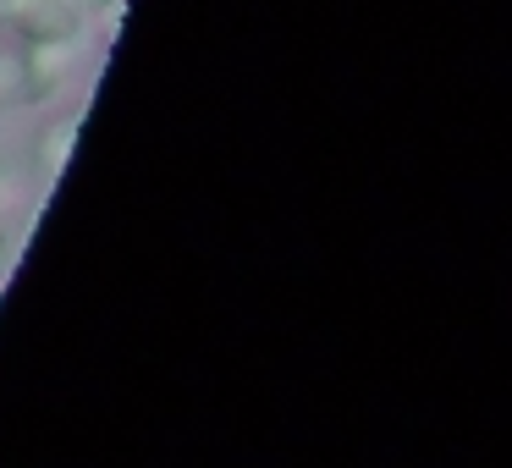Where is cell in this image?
Listing matches in <instances>:
<instances>
[{
  "instance_id": "cell-3",
  "label": "cell",
  "mask_w": 512,
  "mask_h": 468,
  "mask_svg": "<svg viewBox=\"0 0 512 468\" xmlns=\"http://www.w3.org/2000/svg\"><path fill=\"white\" fill-rule=\"evenodd\" d=\"M0 259H6V226H0Z\"/></svg>"
},
{
  "instance_id": "cell-4",
  "label": "cell",
  "mask_w": 512,
  "mask_h": 468,
  "mask_svg": "<svg viewBox=\"0 0 512 468\" xmlns=\"http://www.w3.org/2000/svg\"><path fill=\"white\" fill-rule=\"evenodd\" d=\"M94 6H111V0H94Z\"/></svg>"
},
{
  "instance_id": "cell-1",
  "label": "cell",
  "mask_w": 512,
  "mask_h": 468,
  "mask_svg": "<svg viewBox=\"0 0 512 468\" xmlns=\"http://www.w3.org/2000/svg\"><path fill=\"white\" fill-rule=\"evenodd\" d=\"M17 34L28 50H61L78 39V6L72 0H23L17 6Z\"/></svg>"
},
{
  "instance_id": "cell-2",
  "label": "cell",
  "mask_w": 512,
  "mask_h": 468,
  "mask_svg": "<svg viewBox=\"0 0 512 468\" xmlns=\"http://www.w3.org/2000/svg\"><path fill=\"white\" fill-rule=\"evenodd\" d=\"M50 89V78L34 67V56L23 50H0V105L6 100H39Z\"/></svg>"
}]
</instances>
